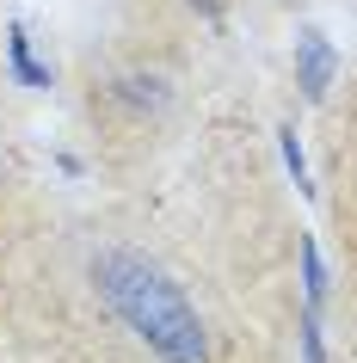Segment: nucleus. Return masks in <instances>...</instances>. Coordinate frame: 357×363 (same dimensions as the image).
Listing matches in <instances>:
<instances>
[{
  "instance_id": "obj_1",
  "label": "nucleus",
  "mask_w": 357,
  "mask_h": 363,
  "mask_svg": "<svg viewBox=\"0 0 357 363\" xmlns=\"http://www.w3.org/2000/svg\"><path fill=\"white\" fill-rule=\"evenodd\" d=\"M93 289L105 314L130 333L154 363H209V326L191 308V296L154 265L148 252L105 247L93 259Z\"/></svg>"
},
{
  "instance_id": "obj_2",
  "label": "nucleus",
  "mask_w": 357,
  "mask_h": 363,
  "mask_svg": "<svg viewBox=\"0 0 357 363\" xmlns=\"http://www.w3.org/2000/svg\"><path fill=\"white\" fill-rule=\"evenodd\" d=\"M333 80H339V56H333V43L320 38V31H302L296 38V86L308 105H320V99L333 93Z\"/></svg>"
},
{
  "instance_id": "obj_3",
  "label": "nucleus",
  "mask_w": 357,
  "mask_h": 363,
  "mask_svg": "<svg viewBox=\"0 0 357 363\" xmlns=\"http://www.w3.org/2000/svg\"><path fill=\"white\" fill-rule=\"evenodd\" d=\"M6 74L19 80V86H31V93H43V86H50V68L31 56V38H25V25H19V19L6 25Z\"/></svg>"
},
{
  "instance_id": "obj_4",
  "label": "nucleus",
  "mask_w": 357,
  "mask_h": 363,
  "mask_svg": "<svg viewBox=\"0 0 357 363\" xmlns=\"http://www.w3.org/2000/svg\"><path fill=\"white\" fill-rule=\"evenodd\" d=\"M296 265H302V308H326V284H333V277H326V259H320V247H314V234H302L296 240Z\"/></svg>"
},
{
  "instance_id": "obj_5",
  "label": "nucleus",
  "mask_w": 357,
  "mask_h": 363,
  "mask_svg": "<svg viewBox=\"0 0 357 363\" xmlns=\"http://www.w3.org/2000/svg\"><path fill=\"white\" fill-rule=\"evenodd\" d=\"M278 148H283V167H290V179H296V191H302V197H314V179H308V154H302V142H296V130H290V123L278 130Z\"/></svg>"
},
{
  "instance_id": "obj_6",
  "label": "nucleus",
  "mask_w": 357,
  "mask_h": 363,
  "mask_svg": "<svg viewBox=\"0 0 357 363\" xmlns=\"http://www.w3.org/2000/svg\"><path fill=\"white\" fill-rule=\"evenodd\" d=\"M296 339H302V363H326V339H320V314L314 308H302Z\"/></svg>"
}]
</instances>
